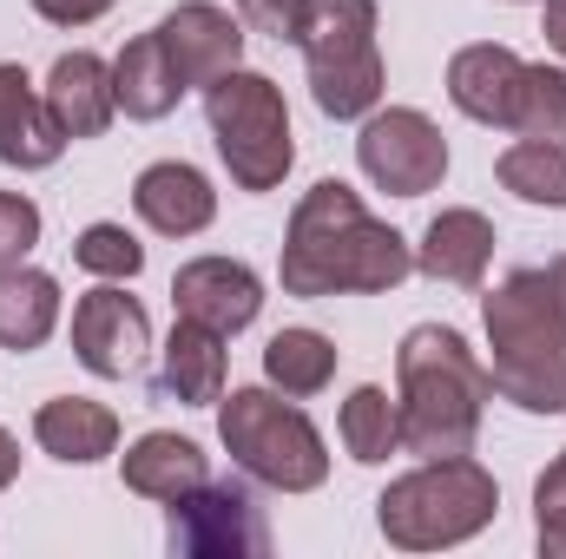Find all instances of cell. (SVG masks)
<instances>
[{
  "mask_svg": "<svg viewBox=\"0 0 566 559\" xmlns=\"http://www.w3.org/2000/svg\"><path fill=\"white\" fill-rule=\"evenodd\" d=\"M416 271V244L382 224L356 184L343 178H316L283 231V257H277V283L283 296L323 303V296H382Z\"/></svg>",
  "mask_w": 566,
  "mask_h": 559,
  "instance_id": "1",
  "label": "cell"
},
{
  "mask_svg": "<svg viewBox=\"0 0 566 559\" xmlns=\"http://www.w3.org/2000/svg\"><path fill=\"white\" fill-rule=\"evenodd\" d=\"M494 402V376L474 342L448 323H416L396 349V409H402V454H474L481 421Z\"/></svg>",
  "mask_w": 566,
  "mask_h": 559,
  "instance_id": "2",
  "label": "cell"
},
{
  "mask_svg": "<svg viewBox=\"0 0 566 559\" xmlns=\"http://www.w3.org/2000/svg\"><path fill=\"white\" fill-rule=\"evenodd\" d=\"M494 395L521 415H566V296L554 271H514L481 296Z\"/></svg>",
  "mask_w": 566,
  "mask_h": 559,
  "instance_id": "3",
  "label": "cell"
},
{
  "mask_svg": "<svg viewBox=\"0 0 566 559\" xmlns=\"http://www.w3.org/2000/svg\"><path fill=\"white\" fill-rule=\"evenodd\" d=\"M501 514V487L494 474L474 461V454H441L409 467L402 481L382 487L376 500V527L396 553H441V547H461L474 540L481 527H494Z\"/></svg>",
  "mask_w": 566,
  "mask_h": 559,
  "instance_id": "4",
  "label": "cell"
},
{
  "mask_svg": "<svg viewBox=\"0 0 566 559\" xmlns=\"http://www.w3.org/2000/svg\"><path fill=\"white\" fill-rule=\"evenodd\" d=\"M218 441L238 461V474H251L271 494H316L329 481V447H323L316 421L271 382L218 395Z\"/></svg>",
  "mask_w": 566,
  "mask_h": 559,
  "instance_id": "5",
  "label": "cell"
},
{
  "mask_svg": "<svg viewBox=\"0 0 566 559\" xmlns=\"http://www.w3.org/2000/svg\"><path fill=\"white\" fill-rule=\"evenodd\" d=\"M382 13L376 0H310L303 20V73H310V99L323 119H369L382 106L389 66H382Z\"/></svg>",
  "mask_w": 566,
  "mask_h": 559,
  "instance_id": "6",
  "label": "cell"
},
{
  "mask_svg": "<svg viewBox=\"0 0 566 559\" xmlns=\"http://www.w3.org/2000/svg\"><path fill=\"white\" fill-rule=\"evenodd\" d=\"M205 126L238 191H277L290 178L296 133H290V106L271 73H251V66L218 73L205 86Z\"/></svg>",
  "mask_w": 566,
  "mask_h": 559,
  "instance_id": "7",
  "label": "cell"
},
{
  "mask_svg": "<svg viewBox=\"0 0 566 559\" xmlns=\"http://www.w3.org/2000/svg\"><path fill=\"white\" fill-rule=\"evenodd\" d=\"M165 547L178 559H264L271 520L238 481H198L165 507Z\"/></svg>",
  "mask_w": 566,
  "mask_h": 559,
  "instance_id": "8",
  "label": "cell"
},
{
  "mask_svg": "<svg viewBox=\"0 0 566 559\" xmlns=\"http://www.w3.org/2000/svg\"><path fill=\"white\" fill-rule=\"evenodd\" d=\"M356 165L389 198H428L448 178V139L416 106H376L356 133Z\"/></svg>",
  "mask_w": 566,
  "mask_h": 559,
  "instance_id": "9",
  "label": "cell"
},
{
  "mask_svg": "<svg viewBox=\"0 0 566 559\" xmlns=\"http://www.w3.org/2000/svg\"><path fill=\"white\" fill-rule=\"evenodd\" d=\"M151 349V316L139 296H126V283H99L73 303V356L86 376L99 382H126Z\"/></svg>",
  "mask_w": 566,
  "mask_h": 559,
  "instance_id": "10",
  "label": "cell"
},
{
  "mask_svg": "<svg viewBox=\"0 0 566 559\" xmlns=\"http://www.w3.org/2000/svg\"><path fill=\"white\" fill-rule=\"evenodd\" d=\"M171 309H178L185 323H205V329H218V336L231 342L238 329L258 323V309H264V277H258L251 264H238V257H191V264H178V277H171Z\"/></svg>",
  "mask_w": 566,
  "mask_h": 559,
  "instance_id": "11",
  "label": "cell"
},
{
  "mask_svg": "<svg viewBox=\"0 0 566 559\" xmlns=\"http://www.w3.org/2000/svg\"><path fill=\"white\" fill-rule=\"evenodd\" d=\"M158 40H165L178 80L198 86V93H205L218 73L244 66V20L224 13V7H211V0H185V7H171V13L158 20Z\"/></svg>",
  "mask_w": 566,
  "mask_h": 559,
  "instance_id": "12",
  "label": "cell"
},
{
  "mask_svg": "<svg viewBox=\"0 0 566 559\" xmlns=\"http://www.w3.org/2000/svg\"><path fill=\"white\" fill-rule=\"evenodd\" d=\"M521 80H527V60L501 40H474L448 60V99L461 119L474 126H494V133H514V106H521Z\"/></svg>",
  "mask_w": 566,
  "mask_h": 559,
  "instance_id": "13",
  "label": "cell"
},
{
  "mask_svg": "<svg viewBox=\"0 0 566 559\" xmlns=\"http://www.w3.org/2000/svg\"><path fill=\"white\" fill-rule=\"evenodd\" d=\"M40 106L53 113V126H60L73 145H80V139H99V133L119 119L113 66H106L99 53H86V46L60 53V60H53V73H46V86H40Z\"/></svg>",
  "mask_w": 566,
  "mask_h": 559,
  "instance_id": "14",
  "label": "cell"
},
{
  "mask_svg": "<svg viewBox=\"0 0 566 559\" xmlns=\"http://www.w3.org/2000/svg\"><path fill=\"white\" fill-rule=\"evenodd\" d=\"M133 211L158 238H198L218 218V191H211V178L198 165L158 158V165H145L139 178H133Z\"/></svg>",
  "mask_w": 566,
  "mask_h": 559,
  "instance_id": "15",
  "label": "cell"
},
{
  "mask_svg": "<svg viewBox=\"0 0 566 559\" xmlns=\"http://www.w3.org/2000/svg\"><path fill=\"white\" fill-rule=\"evenodd\" d=\"M488 264H494V224H488L481 211L448 204V211L428 218L422 244H416V271H422V277L474 289V283L488 277Z\"/></svg>",
  "mask_w": 566,
  "mask_h": 559,
  "instance_id": "16",
  "label": "cell"
},
{
  "mask_svg": "<svg viewBox=\"0 0 566 559\" xmlns=\"http://www.w3.org/2000/svg\"><path fill=\"white\" fill-rule=\"evenodd\" d=\"M119 474H126V487H133L139 500L171 507L178 494H191L198 481H211V461H205V447H198L191 434L151 428V434H139V441L119 454Z\"/></svg>",
  "mask_w": 566,
  "mask_h": 559,
  "instance_id": "17",
  "label": "cell"
},
{
  "mask_svg": "<svg viewBox=\"0 0 566 559\" xmlns=\"http://www.w3.org/2000/svg\"><path fill=\"white\" fill-rule=\"evenodd\" d=\"M33 441H40V454H53L66 467H93V461L119 454V415L93 395H53L33 409Z\"/></svg>",
  "mask_w": 566,
  "mask_h": 559,
  "instance_id": "18",
  "label": "cell"
},
{
  "mask_svg": "<svg viewBox=\"0 0 566 559\" xmlns=\"http://www.w3.org/2000/svg\"><path fill=\"white\" fill-rule=\"evenodd\" d=\"M66 145L73 139L53 126V113L40 106L33 80H27L20 66H0V165H13V171H46V165H60Z\"/></svg>",
  "mask_w": 566,
  "mask_h": 559,
  "instance_id": "19",
  "label": "cell"
},
{
  "mask_svg": "<svg viewBox=\"0 0 566 559\" xmlns=\"http://www.w3.org/2000/svg\"><path fill=\"white\" fill-rule=\"evenodd\" d=\"M113 93H119V113L139 119V126H158L165 113H178V99H185L191 86L178 80V66H171L158 27L119 46V60H113Z\"/></svg>",
  "mask_w": 566,
  "mask_h": 559,
  "instance_id": "20",
  "label": "cell"
},
{
  "mask_svg": "<svg viewBox=\"0 0 566 559\" xmlns=\"http://www.w3.org/2000/svg\"><path fill=\"white\" fill-rule=\"evenodd\" d=\"M224 369H231V356H224V336L218 329H205V323H171V336H165V362H158V389L165 395H178L185 409H218V395H224Z\"/></svg>",
  "mask_w": 566,
  "mask_h": 559,
  "instance_id": "21",
  "label": "cell"
},
{
  "mask_svg": "<svg viewBox=\"0 0 566 559\" xmlns=\"http://www.w3.org/2000/svg\"><path fill=\"white\" fill-rule=\"evenodd\" d=\"M60 329V283L33 264H0V349L33 356Z\"/></svg>",
  "mask_w": 566,
  "mask_h": 559,
  "instance_id": "22",
  "label": "cell"
},
{
  "mask_svg": "<svg viewBox=\"0 0 566 559\" xmlns=\"http://www.w3.org/2000/svg\"><path fill=\"white\" fill-rule=\"evenodd\" d=\"M264 382L290 395V402H310L336 382V342L323 329H277L264 342Z\"/></svg>",
  "mask_w": 566,
  "mask_h": 559,
  "instance_id": "23",
  "label": "cell"
},
{
  "mask_svg": "<svg viewBox=\"0 0 566 559\" xmlns=\"http://www.w3.org/2000/svg\"><path fill=\"white\" fill-rule=\"evenodd\" d=\"M336 434H343L349 461L382 467L389 454H402V409H396V395L376 389V382L349 389V402H343V415H336Z\"/></svg>",
  "mask_w": 566,
  "mask_h": 559,
  "instance_id": "24",
  "label": "cell"
},
{
  "mask_svg": "<svg viewBox=\"0 0 566 559\" xmlns=\"http://www.w3.org/2000/svg\"><path fill=\"white\" fill-rule=\"evenodd\" d=\"M494 178H501V191H514L521 204L566 211V145H554V139H514L501 158H494Z\"/></svg>",
  "mask_w": 566,
  "mask_h": 559,
  "instance_id": "25",
  "label": "cell"
},
{
  "mask_svg": "<svg viewBox=\"0 0 566 559\" xmlns=\"http://www.w3.org/2000/svg\"><path fill=\"white\" fill-rule=\"evenodd\" d=\"M514 139H554V145H566V66L527 60L521 106H514Z\"/></svg>",
  "mask_w": 566,
  "mask_h": 559,
  "instance_id": "26",
  "label": "cell"
},
{
  "mask_svg": "<svg viewBox=\"0 0 566 559\" xmlns=\"http://www.w3.org/2000/svg\"><path fill=\"white\" fill-rule=\"evenodd\" d=\"M73 264L99 283H133L145 271V244L126 224H86V231L73 238Z\"/></svg>",
  "mask_w": 566,
  "mask_h": 559,
  "instance_id": "27",
  "label": "cell"
},
{
  "mask_svg": "<svg viewBox=\"0 0 566 559\" xmlns=\"http://www.w3.org/2000/svg\"><path fill=\"white\" fill-rule=\"evenodd\" d=\"M40 204L27 191H0V264H27L40 244Z\"/></svg>",
  "mask_w": 566,
  "mask_h": 559,
  "instance_id": "28",
  "label": "cell"
},
{
  "mask_svg": "<svg viewBox=\"0 0 566 559\" xmlns=\"http://www.w3.org/2000/svg\"><path fill=\"white\" fill-rule=\"evenodd\" d=\"M534 540L547 559H566V474H541L534 481Z\"/></svg>",
  "mask_w": 566,
  "mask_h": 559,
  "instance_id": "29",
  "label": "cell"
},
{
  "mask_svg": "<svg viewBox=\"0 0 566 559\" xmlns=\"http://www.w3.org/2000/svg\"><path fill=\"white\" fill-rule=\"evenodd\" d=\"M244 33H264V40H303V20H310V0H231Z\"/></svg>",
  "mask_w": 566,
  "mask_h": 559,
  "instance_id": "30",
  "label": "cell"
},
{
  "mask_svg": "<svg viewBox=\"0 0 566 559\" xmlns=\"http://www.w3.org/2000/svg\"><path fill=\"white\" fill-rule=\"evenodd\" d=\"M33 13L46 27H93L99 13H113V0H33Z\"/></svg>",
  "mask_w": 566,
  "mask_h": 559,
  "instance_id": "31",
  "label": "cell"
},
{
  "mask_svg": "<svg viewBox=\"0 0 566 559\" xmlns=\"http://www.w3.org/2000/svg\"><path fill=\"white\" fill-rule=\"evenodd\" d=\"M541 33H547V46L560 53V66H566V0H541Z\"/></svg>",
  "mask_w": 566,
  "mask_h": 559,
  "instance_id": "32",
  "label": "cell"
},
{
  "mask_svg": "<svg viewBox=\"0 0 566 559\" xmlns=\"http://www.w3.org/2000/svg\"><path fill=\"white\" fill-rule=\"evenodd\" d=\"M13 481H20V441H13V434L0 428V494H7Z\"/></svg>",
  "mask_w": 566,
  "mask_h": 559,
  "instance_id": "33",
  "label": "cell"
},
{
  "mask_svg": "<svg viewBox=\"0 0 566 559\" xmlns=\"http://www.w3.org/2000/svg\"><path fill=\"white\" fill-rule=\"evenodd\" d=\"M554 289H560V296H566V257H560V264H554Z\"/></svg>",
  "mask_w": 566,
  "mask_h": 559,
  "instance_id": "34",
  "label": "cell"
},
{
  "mask_svg": "<svg viewBox=\"0 0 566 559\" xmlns=\"http://www.w3.org/2000/svg\"><path fill=\"white\" fill-rule=\"evenodd\" d=\"M554 467H560V474H566V447H560V461H554Z\"/></svg>",
  "mask_w": 566,
  "mask_h": 559,
  "instance_id": "35",
  "label": "cell"
},
{
  "mask_svg": "<svg viewBox=\"0 0 566 559\" xmlns=\"http://www.w3.org/2000/svg\"><path fill=\"white\" fill-rule=\"evenodd\" d=\"M507 7H521V0H507Z\"/></svg>",
  "mask_w": 566,
  "mask_h": 559,
  "instance_id": "36",
  "label": "cell"
}]
</instances>
